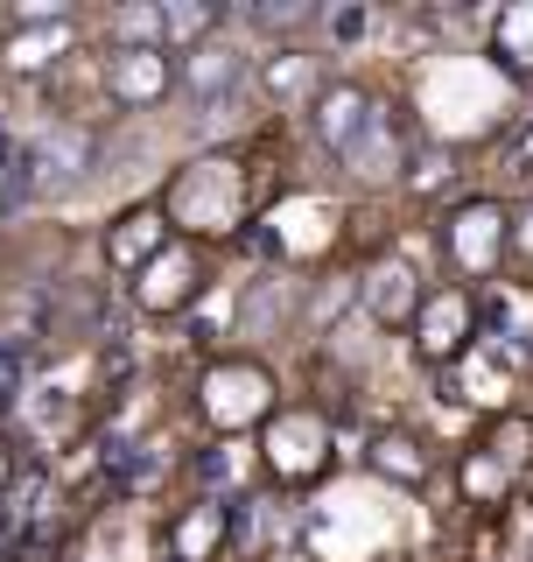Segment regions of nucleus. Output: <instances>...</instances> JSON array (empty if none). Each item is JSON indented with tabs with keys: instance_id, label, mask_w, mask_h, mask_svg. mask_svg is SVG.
Returning a JSON list of instances; mask_svg holds the SVG:
<instances>
[{
	"instance_id": "obj_1",
	"label": "nucleus",
	"mask_w": 533,
	"mask_h": 562,
	"mask_svg": "<svg viewBox=\"0 0 533 562\" xmlns=\"http://www.w3.org/2000/svg\"><path fill=\"white\" fill-rule=\"evenodd\" d=\"M309 105H316V134H324V148L337 155V162H359V169L379 162L386 113H379L372 92H359V85H324Z\"/></svg>"
},
{
	"instance_id": "obj_2",
	"label": "nucleus",
	"mask_w": 533,
	"mask_h": 562,
	"mask_svg": "<svg viewBox=\"0 0 533 562\" xmlns=\"http://www.w3.org/2000/svg\"><path fill=\"white\" fill-rule=\"evenodd\" d=\"M204 289V254L190 239H169L155 260H140L134 268V303L148 316H169V310H190Z\"/></svg>"
},
{
	"instance_id": "obj_3",
	"label": "nucleus",
	"mask_w": 533,
	"mask_h": 562,
	"mask_svg": "<svg viewBox=\"0 0 533 562\" xmlns=\"http://www.w3.org/2000/svg\"><path fill=\"white\" fill-rule=\"evenodd\" d=\"M506 246H512V225L499 204H464L442 233V254H450L456 274H491L506 260Z\"/></svg>"
},
{
	"instance_id": "obj_4",
	"label": "nucleus",
	"mask_w": 533,
	"mask_h": 562,
	"mask_svg": "<svg viewBox=\"0 0 533 562\" xmlns=\"http://www.w3.org/2000/svg\"><path fill=\"white\" fill-rule=\"evenodd\" d=\"M92 155L99 148H92V134H84V127H70V120H64V127H43L22 148V183L29 190H70L84 169H92Z\"/></svg>"
},
{
	"instance_id": "obj_5",
	"label": "nucleus",
	"mask_w": 533,
	"mask_h": 562,
	"mask_svg": "<svg viewBox=\"0 0 533 562\" xmlns=\"http://www.w3.org/2000/svg\"><path fill=\"white\" fill-rule=\"evenodd\" d=\"M175 85H183L204 113H218V105L246 85V57L225 49V43H197V49H183V64H175Z\"/></svg>"
},
{
	"instance_id": "obj_6",
	"label": "nucleus",
	"mask_w": 533,
	"mask_h": 562,
	"mask_svg": "<svg viewBox=\"0 0 533 562\" xmlns=\"http://www.w3.org/2000/svg\"><path fill=\"white\" fill-rule=\"evenodd\" d=\"M169 85H175L169 49H113L105 57V92L120 105H155V99H169Z\"/></svg>"
},
{
	"instance_id": "obj_7",
	"label": "nucleus",
	"mask_w": 533,
	"mask_h": 562,
	"mask_svg": "<svg viewBox=\"0 0 533 562\" xmlns=\"http://www.w3.org/2000/svg\"><path fill=\"white\" fill-rule=\"evenodd\" d=\"M415 324H421V351L429 359H464L470 351V295H421V310H415Z\"/></svg>"
},
{
	"instance_id": "obj_8",
	"label": "nucleus",
	"mask_w": 533,
	"mask_h": 562,
	"mask_svg": "<svg viewBox=\"0 0 533 562\" xmlns=\"http://www.w3.org/2000/svg\"><path fill=\"white\" fill-rule=\"evenodd\" d=\"M266 443H274V464H281V471L309 479V471L324 464V450H330V429H324L309 408H281L274 429H266Z\"/></svg>"
},
{
	"instance_id": "obj_9",
	"label": "nucleus",
	"mask_w": 533,
	"mask_h": 562,
	"mask_svg": "<svg viewBox=\"0 0 533 562\" xmlns=\"http://www.w3.org/2000/svg\"><path fill=\"white\" fill-rule=\"evenodd\" d=\"M162 246H169V218H162V211H127V218L105 233V260H113L120 274H134L140 260H155Z\"/></svg>"
},
{
	"instance_id": "obj_10",
	"label": "nucleus",
	"mask_w": 533,
	"mask_h": 562,
	"mask_svg": "<svg viewBox=\"0 0 533 562\" xmlns=\"http://www.w3.org/2000/svg\"><path fill=\"white\" fill-rule=\"evenodd\" d=\"M365 310L379 316V324H415V310H421V281H415V268H400V260H379V268L365 274Z\"/></svg>"
},
{
	"instance_id": "obj_11",
	"label": "nucleus",
	"mask_w": 533,
	"mask_h": 562,
	"mask_svg": "<svg viewBox=\"0 0 533 562\" xmlns=\"http://www.w3.org/2000/svg\"><path fill=\"white\" fill-rule=\"evenodd\" d=\"M260 85L274 92L281 105H309L324 85H316V57H302V49H274L266 57V70H260Z\"/></svg>"
},
{
	"instance_id": "obj_12",
	"label": "nucleus",
	"mask_w": 533,
	"mask_h": 562,
	"mask_svg": "<svg viewBox=\"0 0 533 562\" xmlns=\"http://www.w3.org/2000/svg\"><path fill=\"white\" fill-rule=\"evenodd\" d=\"M491 49H499V64L512 78H533V0L499 14V35H491Z\"/></svg>"
},
{
	"instance_id": "obj_13",
	"label": "nucleus",
	"mask_w": 533,
	"mask_h": 562,
	"mask_svg": "<svg viewBox=\"0 0 533 562\" xmlns=\"http://www.w3.org/2000/svg\"><path fill=\"white\" fill-rule=\"evenodd\" d=\"M64 49V14H29L22 22V35L8 43V64L14 70H35V64H49Z\"/></svg>"
},
{
	"instance_id": "obj_14",
	"label": "nucleus",
	"mask_w": 533,
	"mask_h": 562,
	"mask_svg": "<svg viewBox=\"0 0 533 562\" xmlns=\"http://www.w3.org/2000/svg\"><path fill=\"white\" fill-rule=\"evenodd\" d=\"M169 541H175V562H204L225 541V506H197V514H183L169 527Z\"/></svg>"
},
{
	"instance_id": "obj_15",
	"label": "nucleus",
	"mask_w": 533,
	"mask_h": 562,
	"mask_svg": "<svg viewBox=\"0 0 533 562\" xmlns=\"http://www.w3.org/2000/svg\"><path fill=\"white\" fill-rule=\"evenodd\" d=\"M155 29H162V49L175 57V43H190L197 49V35L218 29V8H190V0H162L155 8Z\"/></svg>"
},
{
	"instance_id": "obj_16",
	"label": "nucleus",
	"mask_w": 533,
	"mask_h": 562,
	"mask_svg": "<svg viewBox=\"0 0 533 562\" xmlns=\"http://www.w3.org/2000/svg\"><path fill=\"white\" fill-rule=\"evenodd\" d=\"M526 450H533V422H520V415L499 422V429L485 436V464L499 471V479H512V471L526 464Z\"/></svg>"
},
{
	"instance_id": "obj_17",
	"label": "nucleus",
	"mask_w": 533,
	"mask_h": 562,
	"mask_svg": "<svg viewBox=\"0 0 533 562\" xmlns=\"http://www.w3.org/2000/svg\"><path fill=\"white\" fill-rule=\"evenodd\" d=\"M372 464H379L386 479L400 471V485H421V479H429V457H415V443H400V436H379V443H372Z\"/></svg>"
},
{
	"instance_id": "obj_18",
	"label": "nucleus",
	"mask_w": 533,
	"mask_h": 562,
	"mask_svg": "<svg viewBox=\"0 0 533 562\" xmlns=\"http://www.w3.org/2000/svg\"><path fill=\"white\" fill-rule=\"evenodd\" d=\"M324 29L337 35V43H359V35L372 29V14H365V8H330V14H324Z\"/></svg>"
},
{
	"instance_id": "obj_19",
	"label": "nucleus",
	"mask_w": 533,
	"mask_h": 562,
	"mask_svg": "<svg viewBox=\"0 0 533 562\" xmlns=\"http://www.w3.org/2000/svg\"><path fill=\"white\" fill-rule=\"evenodd\" d=\"M253 22L260 29H295V22H309V8H302V0H281V8H253Z\"/></svg>"
},
{
	"instance_id": "obj_20",
	"label": "nucleus",
	"mask_w": 533,
	"mask_h": 562,
	"mask_svg": "<svg viewBox=\"0 0 533 562\" xmlns=\"http://www.w3.org/2000/svg\"><path fill=\"white\" fill-rule=\"evenodd\" d=\"M506 169H512V176H533V120H526V127H520V140H512Z\"/></svg>"
},
{
	"instance_id": "obj_21",
	"label": "nucleus",
	"mask_w": 533,
	"mask_h": 562,
	"mask_svg": "<svg viewBox=\"0 0 533 562\" xmlns=\"http://www.w3.org/2000/svg\"><path fill=\"white\" fill-rule=\"evenodd\" d=\"M442 169H450L442 155H415V176H407V183H415V190H435V176H442Z\"/></svg>"
},
{
	"instance_id": "obj_22",
	"label": "nucleus",
	"mask_w": 533,
	"mask_h": 562,
	"mask_svg": "<svg viewBox=\"0 0 533 562\" xmlns=\"http://www.w3.org/2000/svg\"><path fill=\"white\" fill-rule=\"evenodd\" d=\"M512 246H526V254H533V211H526V233H512Z\"/></svg>"
},
{
	"instance_id": "obj_23",
	"label": "nucleus",
	"mask_w": 533,
	"mask_h": 562,
	"mask_svg": "<svg viewBox=\"0 0 533 562\" xmlns=\"http://www.w3.org/2000/svg\"><path fill=\"white\" fill-rule=\"evenodd\" d=\"M0 479H8V443H0Z\"/></svg>"
}]
</instances>
